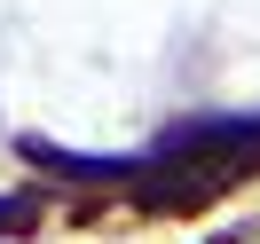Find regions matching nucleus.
<instances>
[{"mask_svg": "<svg viewBox=\"0 0 260 244\" xmlns=\"http://www.w3.org/2000/svg\"><path fill=\"white\" fill-rule=\"evenodd\" d=\"M32 221V205H24V197H0V228H24Z\"/></svg>", "mask_w": 260, "mask_h": 244, "instance_id": "obj_1", "label": "nucleus"}]
</instances>
